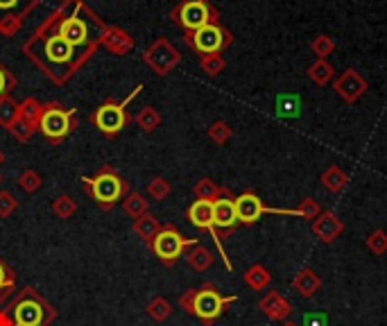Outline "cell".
Returning a JSON list of instances; mask_svg holds the SVG:
<instances>
[{
	"instance_id": "obj_9",
	"label": "cell",
	"mask_w": 387,
	"mask_h": 326,
	"mask_svg": "<svg viewBox=\"0 0 387 326\" xmlns=\"http://www.w3.org/2000/svg\"><path fill=\"white\" fill-rule=\"evenodd\" d=\"M235 213H238V222L245 224V227H252V224H256L260 218L265 216V213H274V216H295V211H290V209H270V206H265L263 199H260L252 191H247V193L235 197Z\"/></svg>"
},
{
	"instance_id": "obj_32",
	"label": "cell",
	"mask_w": 387,
	"mask_h": 326,
	"mask_svg": "<svg viewBox=\"0 0 387 326\" xmlns=\"http://www.w3.org/2000/svg\"><path fill=\"white\" fill-rule=\"evenodd\" d=\"M147 315L152 317L154 322H166L172 315V304L168 302L166 297H154L152 302L147 304Z\"/></svg>"
},
{
	"instance_id": "obj_16",
	"label": "cell",
	"mask_w": 387,
	"mask_h": 326,
	"mask_svg": "<svg viewBox=\"0 0 387 326\" xmlns=\"http://www.w3.org/2000/svg\"><path fill=\"white\" fill-rule=\"evenodd\" d=\"M258 310L272 322H285V320H290V315H292V304L279 290H270L258 302Z\"/></svg>"
},
{
	"instance_id": "obj_7",
	"label": "cell",
	"mask_w": 387,
	"mask_h": 326,
	"mask_svg": "<svg viewBox=\"0 0 387 326\" xmlns=\"http://www.w3.org/2000/svg\"><path fill=\"white\" fill-rule=\"evenodd\" d=\"M184 41L202 57V55H222L233 43V36L218 21V23H208L195 32H184Z\"/></svg>"
},
{
	"instance_id": "obj_13",
	"label": "cell",
	"mask_w": 387,
	"mask_h": 326,
	"mask_svg": "<svg viewBox=\"0 0 387 326\" xmlns=\"http://www.w3.org/2000/svg\"><path fill=\"white\" fill-rule=\"evenodd\" d=\"M333 89H335V93H338L344 100V102L354 105V102H358V100L367 93V80L358 70L346 68L344 73H340V78L335 80Z\"/></svg>"
},
{
	"instance_id": "obj_1",
	"label": "cell",
	"mask_w": 387,
	"mask_h": 326,
	"mask_svg": "<svg viewBox=\"0 0 387 326\" xmlns=\"http://www.w3.org/2000/svg\"><path fill=\"white\" fill-rule=\"evenodd\" d=\"M233 302H238V295L224 297L213 283L189 288L184 295H179V306L206 326L216 324Z\"/></svg>"
},
{
	"instance_id": "obj_8",
	"label": "cell",
	"mask_w": 387,
	"mask_h": 326,
	"mask_svg": "<svg viewBox=\"0 0 387 326\" xmlns=\"http://www.w3.org/2000/svg\"><path fill=\"white\" fill-rule=\"evenodd\" d=\"M78 127V118H75V109H66L59 102H48L43 105V116L39 122V130L48 141L59 145L66 136Z\"/></svg>"
},
{
	"instance_id": "obj_2",
	"label": "cell",
	"mask_w": 387,
	"mask_h": 326,
	"mask_svg": "<svg viewBox=\"0 0 387 326\" xmlns=\"http://www.w3.org/2000/svg\"><path fill=\"white\" fill-rule=\"evenodd\" d=\"M5 308L14 326H50L59 317L57 308L32 285H23Z\"/></svg>"
},
{
	"instance_id": "obj_35",
	"label": "cell",
	"mask_w": 387,
	"mask_h": 326,
	"mask_svg": "<svg viewBox=\"0 0 387 326\" xmlns=\"http://www.w3.org/2000/svg\"><path fill=\"white\" fill-rule=\"evenodd\" d=\"M365 245H367L369 252H371V254H376V256L387 254V231H385V229H373V231L367 236Z\"/></svg>"
},
{
	"instance_id": "obj_31",
	"label": "cell",
	"mask_w": 387,
	"mask_h": 326,
	"mask_svg": "<svg viewBox=\"0 0 387 326\" xmlns=\"http://www.w3.org/2000/svg\"><path fill=\"white\" fill-rule=\"evenodd\" d=\"M53 213L59 220H70L75 213H78V202H75V199L68 193H61L59 197H55Z\"/></svg>"
},
{
	"instance_id": "obj_22",
	"label": "cell",
	"mask_w": 387,
	"mask_h": 326,
	"mask_svg": "<svg viewBox=\"0 0 387 326\" xmlns=\"http://www.w3.org/2000/svg\"><path fill=\"white\" fill-rule=\"evenodd\" d=\"M319 182L329 193H342L346 188V184H349V174L340 166H329L327 170L322 172Z\"/></svg>"
},
{
	"instance_id": "obj_36",
	"label": "cell",
	"mask_w": 387,
	"mask_h": 326,
	"mask_svg": "<svg viewBox=\"0 0 387 326\" xmlns=\"http://www.w3.org/2000/svg\"><path fill=\"white\" fill-rule=\"evenodd\" d=\"M310 50H313V55L317 59H327L333 55V50H335V41L331 39L329 34H319L313 39V43H310Z\"/></svg>"
},
{
	"instance_id": "obj_17",
	"label": "cell",
	"mask_w": 387,
	"mask_h": 326,
	"mask_svg": "<svg viewBox=\"0 0 387 326\" xmlns=\"http://www.w3.org/2000/svg\"><path fill=\"white\" fill-rule=\"evenodd\" d=\"M102 46L109 50L111 55L124 57L134 48V36L129 32L120 30V28H109L107 25V30L102 34Z\"/></svg>"
},
{
	"instance_id": "obj_19",
	"label": "cell",
	"mask_w": 387,
	"mask_h": 326,
	"mask_svg": "<svg viewBox=\"0 0 387 326\" xmlns=\"http://www.w3.org/2000/svg\"><path fill=\"white\" fill-rule=\"evenodd\" d=\"M193 195L195 199H202V202H216V199L220 197H229L233 195L229 188H224V186H218L213 179H208V177H202L195 186H193Z\"/></svg>"
},
{
	"instance_id": "obj_41",
	"label": "cell",
	"mask_w": 387,
	"mask_h": 326,
	"mask_svg": "<svg viewBox=\"0 0 387 326\" xmlns=\"http://www.w3.org/2000/svg\"><path fill=\"white\" fill-rule=\"evenodd\" d=\"M18 209V199L9 191H0V218H9Z\"/></svg>"
},
{
	"instance_id": "obj_39",
	"label": "cell",
	"mask_w": 387,
	"mask_h": 326,
	"mask_svg": "<svg viewBox=\"0 0 387 326\" xmlns=\"http://www.w3.org/2000/svg\"><path fill=\"white\" fill-rule=\"evenodd\" d=\"M172 193V186L166 177H154L147 184V195L152 199H166Z\"/></svg>"
},
{
	"instance_id": "obj_29",
	"label": "cell",
	"mask_w": 387,
	"mask_h": 326,
	"mask_svg": "<svg viewBox=\"0 0 387 326\" xmlns=\"http://www.w3.org/2000/svg\"><path fill=\"white\" fill-rule=\"evenodd\" d=\"M14 290H16V274L3 258H0V306L7 302Z\"/></svg>"
},
{
	"instance_id": "obj_26",
	"label": "cell",
	"mask_w": 387,
	"mask_h": 326,
	"mask_svg": "<svg viewBox=\"0 0 387 326\" xmlns=\"http://www.w3.org/2000/svg\"><path fill=\"white\" fill-rule=\"evenodd\" d=\"M186 258H189V265L195 272H206L211 265H213V254H211V249H206L204 245H199V243L186 252Z\"/></svg>"
},
{
	"instance_id": "obj_14",
	"label": "cell",
	"mask_w": 387,
	"mask_h": 326,
	"mask_svg": "<svg viewBox=\"0 0 387 326\" xmlns=\"http://www.w3.org/2000/svg\"><path fill=\"white\" fill-rule=\"evenodd\" d=\"M238 213H235V195L220 197L213 202V227L220 238H227L235 227H238Z\"/></svg>"
},
{
	"instance_id": "obj_30",
	"label": "cell",
	"mask_w": 387,
	"mask_h": 326,
	"mask_svg": "<svg viewBox=\"0 0 387 326\" xmlns=\"http://www.w3.org/2000/svg\"><path fill=\"white\" fill-rule=\"evenodd\" d=\"M161 120H164V118H161V114H159L154 107H143L139 114L134 116V122L139 125V127L145 134H152L159 127V125H161Z\"/></svg>"
},
{
	"instance_id": "obj_28",
	"label": "cell",
	"mask_w": 387,
	"mask_h": 326,
	"mask_svg": "<svg viewBox=\"0 0 387 326\" xmlns=\"http://www.w3.org/2000/svg\"><path fill=\"white\" fill-rule=\"evenodd\" d=\"M18 122V102L11 95H0V127L7 132Z\"/></svg>"
},
{
	"instance_id": "obj_24",
	"label": "cell",
	"mask_w": 387,
	"mask_h": 326,
	"mask_svg": "<svg viewBox=\"0 0 387 326\" xmlns=\"http://www.w3.org/2000/svg\"><path fill=\"white\" fill-rule=\"evenodd\" d=\"M161 231V222L152 216V213H145L139 220H134V233L141 238V241L149 247V243L154 241V236Z\"/></svg>"
},
{
	"instance_id": "obj_47",
	"label": "cell",
	"mask_w": 387,
	"mask_h": 326,
	"mask_svg": "<svg viewBox=\"0 0 387 326\" xmlns=\"http://www.w3.org/2000/svg\"><path fill=\"white\" fill-rule=\"evenodd\" d=\"M0 182H3V174H0Z\"/></svg>"
},
{
	"instance_id": "obj_38",
	"label": "cell",
	"mask_w": 387,
	"mask_h": 326,
	"mask_svg": "<svg viewBox=\"0 0 387 326\" xmlns=\"http://www.w3.org/2000/svg\"><path fill=\"white\" fill-rule=\"evenodd\" d=\"M319 213H322V209H319V204L315 202V199L313 197H304L302 204H299V209H295V218H304L308 222H313Z\"/></svg>"
},
{
	"instance_id": "obj_37",
	"label": "cell",
	"mask_w": 387,
	"mask_h": 326,
	"mask_svg": "<svg viewBox=\"0 0 387 326\" xmlns=\"http://www.w3.org/2000/svg\"><path fill=\"white\" fill-rule=\"evenodd\" d=\"M208 139L213 141L216 145H227L231 139V127L224 120H216L208 127Z\"/></svg>"
},
{
	"instance_id": "obj_45",
	"label": "cell",
	"mask_w": 387,
	"mask_h": 326,
	"mask_svg": "<svg viewBox=\"0 0 387 326\" xmlns=\"http://www.w3.org/2000/svg\"><path fill=\"white\" fill-rule=\"evenodd\" d=\"M281 326H299L297 322H290V320H285V322H281Z\"/></svg>"
},
{
	"instance_id": "obj_21",
	"label": "cell",
	"mask_w": 387,
	"mask_h": 326,
	"mask_svg": "<svg viewBox=\"0 0 387 326\" xmlns=\"http://www.w3.org/2000/svg\"><path fill=\"white\" fill-rule=\"evenodd\" d=\"M302 98L292 95V93H283L277 98V116L285 118V120H292V118H302Z\"/></svg>"
},
{
	"instance_id": "obj_46",
	"label": "cell",
	"mask_w": 387,
	"mask_h": 326,
	"mask_svg": "<svg viewBox=\"0 0 387 326\" xmlns=\"http://www.w3.org/2000/svg\"><path fill=\"white\" fill-rule=\"evenodd\" d=\"M3 163H5V152L0 149V166H3Z\"/></svg>"
},
{
	"instance_id": "obj_11",
	"label": "cell",
	"mask_w": 387,
	"mask_h": 326,
	"mask_svg": "<svg viewBox=\"0 0 387 326\" xmlns=\"http://www.w3.org/2000/svg\"><path fill=\"white\" fill-rule=\"evenodd\" d=\"M143 61L145 64L152 68L157 75H168L172 73L174 68L179 66V61H181V53L177 48H174L168 39H157L152 46H149L145 53H143Z\"/></svg>"
},
{
	"instance_id": "obj_5",
	"label": "cell",
	"mask_w": 387,
	"mask_h": 326,
	"mask_svg": "<svg viewBox=\"0 0 387 326\" xmlns=\"http://www.w3.org/2000/svg\"><path fill=\"white\" fill-rule=\"evenodd\" d=\"M199 241L195 238H186L174 224H164L161 231L154 236V241L149 243V249L154 252V256L164 263L166 268H172L191 247H195Z\"/></svg>"
},
{
	"instance_id": "obj_33",
	"label": "cell",
	"mask_w": 387,
	"mask_h": 326,
	"mask_svg": "<svg viewBox=\"0 0 387 326\" xmlns=\"http://www.w3.org/2000/svg\"><path fill=\"white\" fill-rule=\"evenodd\" d=\"M199 68H202L208 78H218V75L227 68V61L222 55H202L199 57Z\"/></svg>"
},
{
	"instance_id": "obj_44",
	"label": "cell",
	"mask_w": 387,
	"mask_h": 326,
	"mask_svg": "<svg viewBox=\"0 0 387 326\" xmlns=\"http://www.w3.org/2000/svg\"><path fill=\"white\" fill-rule=\"evenodd\" d=\"M0 326H14V322H11V315L7 312V308H0Z\"/></svg>"
},
{
	"instance_id": "obj_4",
	"label": "cell",
	"mask_w": 387,
	"mask_h": 326,
	"mask_svg": "<svg viewBox=\"0 0 387 326\" xmlns=\"http://www.w3.org/2000/svg\"><path fill=\"white\" fill-rule=\"evenodd\" d=\"M139 91H143V84H136V89L122 100V102H105V105H100L95 111H93V116H91V120H93V125L95 127L102 132L105 136H109V139H114V136H118L124 127L129 125V111H127V107H129V102L132 100L139 95Z\"/></svg>"
},
{
	"instance_id": "obj_6",
	"label": "cell",
	"mask_w": 387,
	"mask_h": 326,
	"mask_svg": "<svg viewBox=\"0 0 387 326\" xmlns=\"http://www.w3.org/2000/svg\"><path fill=\"white\" fill-rule=\"evenodd\" d=\"M170 21L179 25L184 32H195L208 23H218L220 14L208 0H181V3L170 11Z\"/></svg>"
},
{
	"instance_id": "obj_18",
	"label": "cell",
	"mask_w": 387,
	"mask_h": 326,
	"mask_svg": "<svg viewBox=\"0 0 387 326\" xmlns=\"http://www.w3.org/2000/svg\"><path fill=\"white\" fill-rule=\"evenodd\" d=\"M292 290H295L299 297H304V299L315 297V295L322 290V279H319V274H317L315 270H310V268L299 270V272H297V277L292 279Z\"/></svg>"
},
{
	"instance_id": "obj_43",
	"label": "cell",
	"mask_w": 387,
	"mask_h": 326,
	"mask_svg": "<svg viewBox=\"0 0 387 326\" xmlns=\"http://www.w3.org/2000/svg\"><path fill=\"white\" fill-rule=\"evenodd\" d=\"M302 326H329L327 312H306Z\"/></svg>"
},
{
	"instance_id": "obj_25",
	"label": "cell",
	"mask_w": 387,
	"mask_h": 326,
	"mask_svg": "<svg viewBox=\"0 0 387 326\" xmlns=\"http://www.w3.org/2000/svg\"><path fill=\"white\" fill-rule=\"evenodd\" d=\"M308 80L317 84V86H327L333 78H335V68L329 64L327 59H315L313 64L308 66Z\"/></svg>"
},
{
	"instance_id": "obj_23",
	"label": "cell",
	"mask_w": 387,
	"mask_h": 326,
	"mask_svg": "<svg viewBox=\"0 0 387 326\" xmlns=\"http://www.w3.org/2000/svg\"><path fill=\"white\" fill-rule=\"evenodd\" d=\"M270 283H272V274H270V270L265 265L256 263V265L247 268V272H245V285L249 288V290L260 293V290H265Z\"/></svg>"
},
{
	"instance_id": "obj_10",
	"label": "cell",
	"mask_w": 387,
	"mask_h": 326,
	"mask_svg": "<svg viewBox=\"0 0 387 326\" xmlns=\"http://www.w3.org/2000/svg\"><path fill=\"white\" fill-rule=\"evenodd\" d=\"M186 216H189L191 224L197 229H202V231H208L211 236H213V243L218 247V254L222 256V263L227 265V270L231 272L233 265H231V261L227 256V252H224V245H222V238L220 233L216 231L213 227V202H202V199H195V202L189 206V211H186Z\"/></svg>"
},
{
	"instance_id": "obj_27",
	"label": "cell",
	"mask_w": 387,
	"mask_h": 326,
	"mask_svg": "<svg viewBox=\"0 0 387 326\" xmlns=\"http://www.w3.org/2000/svg\"><path fill=\"white\" fill-rule=\"evenodd\" d=\"M122 209H124V213H127L129 218L139 220L141 216L149 213V202H147V199H145L139 191H132V193L124 195V199H122Z\"/></svg>"
},
{
	"instance_id": "obj_15",
	"label": "cell",
	"mask_w": 387,
	"mask_h": 326,
	"mask_svg": "<svg viewBox=\"0 0 387 326\" xmlns=\"http://www.w3.org/2000/svg\"><path fill=\"white\" fill-rule=\"evenodd\" d=\"M310 231L317 236V241L322 243H333L335 238H340L344 231V222L335 216L333 211H322L319 216L310 222Z\"/></svg>"
},
{
	"instance_id": "obj_3",
	"label": "cell",
	"mask_w": 387,
	"mask_h": 326,
	"mask_svg": "<svg viewBox=\"0 0 387 326\" xmlns=\"http://www.w3.org/2000/svg\"><path fill=\"white\" fill-rule=\"evenodd\" d=\"M82 186H84V193L105 211H111L118 202H122L129 188L127 182L111 166H102L93 177H82Z\"/></svg>"
},
{
	"instance_id": "obj_12",
	"label": "cell",
	"mask_w": 387,
	"mask_h": 326,
	"mask_svg": "<svg viewBox=\"0 0 387 326\" xmlns=\"http://www.w3.org/2000/svg\"><path fill=\"white\" fill-rule=\"evenodd\" d=\"M41 0H0V34L3 36H14L25 16L39 5Z\"/></svg>"
},
{
	"instance_id": "obj_42",
	"label": "cell",
	"mask_w": 387,
	"mask_h": 326,
	"mask_svg": "<svg viewBox=\"0 0 387 326\" xmlns=\"http://www.w3.org/2000/svg\"><path fill=\"white\" fill-rule=\"evenodd\" d=\"M9 134L14 136V139H18V141H23V143H25V141H30V139H32L34 130H30L28 125H25L23 120H18V122L14 125V127L9 130Z\"/></svg>"
},
{
	"instance_id": "obj_34",
	"label": "cell",
	"mask_w": 387,
	"mask_h": 326,
	"mask_svg": "<svg viewBox=\"0 0 387 326\" xmlns=\"http://www.w3.org/2000/svg\"><path fill=\"white\" fill-rule=\"evenodd\" d=\"M18 186L23 188L25 193H36L39 188L43 186V179H41V174L36 172L34 168H28V170H23L21 174H18Z\"/></svg>"
},
{
	"instance_id": "obj_40",
	"label": "cell",
	"mask_w": 387,
	"mask_h": 326,
	"mask_svg": "<svg viewBox=\"0 0 387 326\" xmlns=\"http://www.w3.org/2000/svg\"><path fill=\"white\" fill-rule=\"evenodd\" d=\"M16 89V75L5 64H0V95H9V91Z\"/></svg>"
},
{
	"instance_id": "obj_20",
	"label": "cell",
	"mask_w": 387,
	"mask_h": 326,
	"mask_svg": "<svg viewBox=\"0 0 387 326\" xmlns=\"http://www.w3.org/2000/svg\"><path fill=\"white\" fill-rule=\"evenodd\" d=\"M43 116V102H39L36 98H25L18 105V120H23L30 130H39V122Z\"/></svg>"
}]
</instances>
